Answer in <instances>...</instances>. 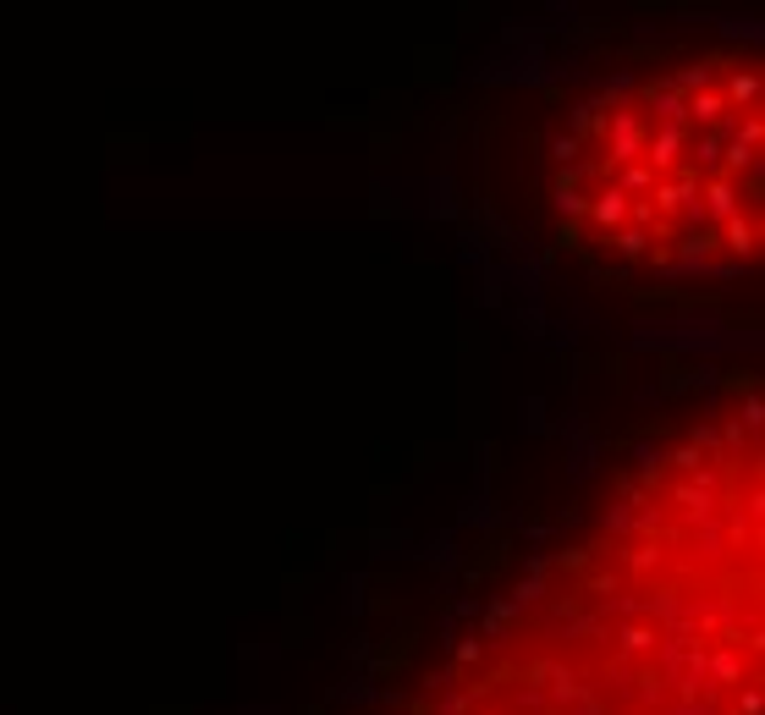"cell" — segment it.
Here are the masks:
<instances>
[{
    "label": "cell",
    "instance_id": "6da1fadb",
    "mask_svg": "<svg viewBox=\"0 0 765 715\" xmlns=\"http://www.w3.org/2000/svg\"><path fill=\"white\" fill-rule=\"evenodd\" d=\"M765 72L710 44L584 99L551 165V226L617 281H710L760 264Z\"/></svg>",
    "mask_w": 765,
    "mask_h": 715
}]
</instances>
